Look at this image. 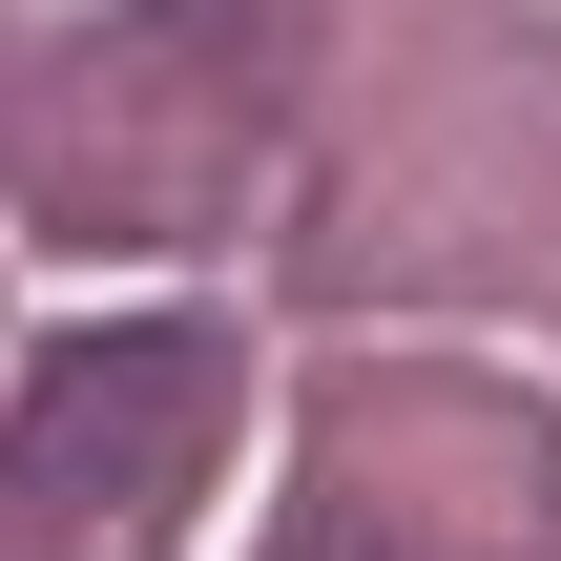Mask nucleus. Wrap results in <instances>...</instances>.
<instances>
[{"label":"nucleus","instance_id":"f257e3e1","mask_svg":"<svg viewBox=\"0 0 561 561\" xmlns=\"http://www.w3.org/2000/svg\"><path fill=\"white\" fill-rule=\"evenodd\" d=\"M208 333L187 312H146V333H62L42 375H21V416H0V500L21 520H125V500H167L187 479V437H208Z\"/></svg>","mask_w":561,"mask_h":561}]
</instances>
